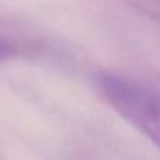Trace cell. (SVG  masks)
Returning <instances> with one entry per match:
<instances>
[{"mask_svg":"<svg viewBox=\"0 0 160 160\" xmlns=\"http://www.w3.org/2000/svg\"><path fill=\"white\" fill-rule=\"evenodd\" d=\"M44 49V42L24 34L0 30V63L11 59L38 55Z\"/></svg>","mask_w":160,"mask_h":160,"instance_id":"7a4b0ae2","label":"cell"},{"mask_svg":"<svg viewBox=\"0 0 160 160\" xmlns=\"http://www.w3.org/2000/svg\"><path fill=\"white\" fill-rule=\"evenodd\" d=\"M143 16L160 22V0H125Z\"/></svg>","mask_w":160,"mask_h":160,"instance_id":"3957f363","label":"cell"},{"mask_svg":"<svg viewBox=\"0 0 160 160\" xmlns=\"http://www.w3.org/2000/svg\"><path fill=\"white\" fill-rule=\"evenodd\" d=\"M97 86L124 118L160 148V93L111 73L98 75Z\"/></svg>","mask_w":160,"mask_h":160,"instance_id":"6da1fadb","label":"cell"}]
</instances>
